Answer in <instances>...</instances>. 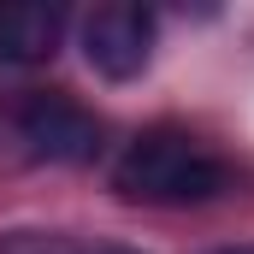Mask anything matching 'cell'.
<instances>
[{"instance_id": "cell-1", "label": "cell", "mask_w": 254, "mask_h": 254, "mask_svg": "<svg viewBox=\"0 0 254 254\" xmlns=\"http://www.w3.org/2000/svg\"><path fill=\"white\" fill-rule=\"evenodd\" d=\"M113 190L142 207H195L225 190V166L184 130H148L113 166Z\"/></svg>"}, {"instance_id": "cell-2", "label": "cell", "mask_w": 254, "mask_h": 254, "mask_svg": "<svg viewBox=\"0 0 254 254\" xmlns=\"http://www.w3.org/2000/svg\"><path fill=\"white\" fill-rule=\"evenodd\" d=\"M83 60H89V71H101L107 83L142 77L148 60H154V12L136 6V0L95 6L83 18Z\"/></svg>"}, {"instance_id": "cell-3", "label": "cell", "mask_w": 254, "mask_h": 254, "mask_svg": "<svg viewBox=\"0 0 254 254\" xmlns=\"http://www.w3.org/2000/svg\"><path fill=\"white\" fill-rule=\"evenodd\" d=\"M18 136H24V148H30L36 160H48V166H83V160H95V148H101L95 113L77 107L71 95H36V101L18 113Z\"/></svg>"}, {"instance_id": "cell-4", "label": "cell", "mask_w": 254, "mask_h": 254, "mask_svg": "<svg viewBox=\"0 0 254 254\" xmlns=\"http://www.w3.org/2000/svg\"><path fill=\"white\" fill-rule=\"evenodd\" d=\"M60 36H65V6H48V0H0V60H12V65L54 60Z\"/></svg>"}, {"instance_id": "cell-5", "label": "cell", "mask_w": 254, "mask_h": 254, "mask_svg": "<svg viewBox=\"0 0 254 254\" xmlns=\"http://www.w3.org/2000/svg\"><path fill=\"white\" fill-rule=\"evenodd\" d=\"M0 254H77V243L60 231H0Z\"/></svg>"}, {"instance_id": "cell-6", "label": "cell", "mask_w": 254, "mask_h": 254, "mask_svg": "<svg viewBox=\"0 0 254 254\" xmlns=\"http://www.w3.org/2000/svg\"><path fill=\"white\" fill-rule=\"evenodd\" d=\"M77 254H142V249H125V243H77Z\"/></svg>"}, {"instance_id": "cell-7", "label": "cell", "mask_w": 254, "mask_h": 254, "mask_svg": "<svg viewBox=\"0 0 254 254\" xmlns=\"http://www.w3.org/2000/svg\"><path fill=\"white\" fill-rule=\"evenodd\" d=\"M231 254H254V249H231Z\"/></svg>"}]
</instances>
